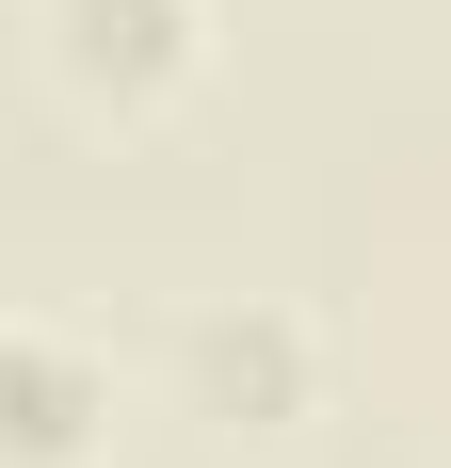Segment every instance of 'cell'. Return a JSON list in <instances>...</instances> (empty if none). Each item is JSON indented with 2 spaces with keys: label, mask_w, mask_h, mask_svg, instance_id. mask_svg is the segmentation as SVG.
<instances>
[{
  "label": "cell",
  "mask_w": 451,
  "mask_h": 468,
  "mask_svg": "<svg viewBox=\"0 0 451 468\" xmlns=\"http://www.w3.org/2000/svg\"><path fill=\"white\" fill-rule=\"evenodd\" d=\"M210 48H226L210 0H33V65H48V97H65L81 130H162V113H194Z\"/></svg>",
  "instance_id": "6da1fadb"
},
{
  "label": "cell",
  "mask_w": 451,
  "mask_h": 468,
  "mask_svg": "<svg viewBox=\"0 0 451 468\" xmlns=\"http://www.w3.org/2000/svg\"><path fill=\"white\" fill-rule=\"evenodd\" d=\"M178 404L210 436H307L322 420V324L290 291H210L178 324Z\"/></svg>",
  "instance_id": "7a4b0ae2"
},
{
  "label": "cell",
  "mask_w": 451,
  "mask_h": 468,
  "mask_svg": "<svg viewBox=\"0 0 451 468\" xmlns=\"http://www.w3.org/2000/svg\"><path fill=\"white\" fill-rule=\"evenodd\" d=\"M0 468H113V356L48 307H0Z\"/></svg>",
  "instance_id": "3957f363"
}]
</instances>
